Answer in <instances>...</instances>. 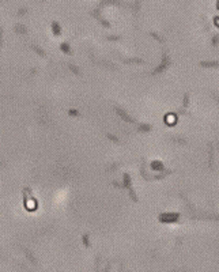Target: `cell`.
Masks as SVG:
<instances>
[{"label":"cell","instance_id":"2","mask_svg":"<svg viewBox=\"0 0 219 272\" xmlns=\"http://www.w3.org/2000/svg\"><path fill=\"white\" fill-rule=\"evenodd\" d=\"M169 65H170V59H169V56H167V55H163V59H162L161 65H159L158 68H155L152 74H159V72H162L163 70H166Z\"/></svg>","mask_w":219,"mask_h":272},{"label":"cell","instance_id":"9","mask_svg":"<svg viewBox=\"0 0 219 272\" xmlns=\"http://www.w3.org/2000/svg\"><path fill=\"white\" fill-rule=\"evenodd\" d=\"M200 65L201 67H218V63L216 61H201L200 63Z\"/></svg>","mask_w":219,"mask_h":272},{"label":"cell","instance_id":"1","mask_svg":"<svg viewBox=\"0 0 219 272\" xmlns=\"http://www.w3.org/2000/svg\"><path fill=\"white\" fill-rule=\"evenodd\" d=\"M180 219V214L178 212H165V214L159 215V220L163 223H174Z\"/></svg>","mask_w":219,"mask_h":272},{"label":"cell","instance_id":"10","mask_svg":"<svg viewBox=\"0 0 219 272\" xmlns=\"http://www.w3.org/2000/svg\"><path fill=\"white\" fill-rule=\"evenodd\" d=\"M139 129L143 131V132H150V131H151V125L150 124H140L139 125Z\"/></svg>","mask_w":219,"mask_h":272},{"label":"cell","instance_id":"16","mask_svg":"<svg viewBox=\"0 0 219 272\" xmlns=\"http://www.w3.org/2000/svg\"><path fill=\"white\" fill-rule=\"evenodd\" d=\"M68 115L70 116H76V117H78V116H79V112L75 110V109H70L68 110Z\"/></svg>","mask_w":219,"mask_h":272},{"label":"cell","instance_id":"6","mask_svg":"<svg viewBox=\"0 0 219 272\" xmlns=\"http://www.w3.org/2000/svg\"><path fill=\"white\" fill-rule=\"evenodd\" d=\"M52 30L56 35H60V34H61V27H60V25L57 23V22H53L52 23Z\"/></svg>","mask_w":219,"mask_h":272},{"label":"cell","instance_id":"15","mask_svg":"<svg viewBox=\"0 0 219 272\" xmlns=\"http://www.w3.org/2000/svg\"><path fill=\"white\" fill-rule=\"evenodd\" d=\"M108 138H109L110 140H113L114 143H120V139L117 138V136H114V135H112V134H108Z\"/></svg>","mask_w":219,"mask_h":272},{"label":"cell","instance_id":"14","mask_svg":"<svg viewBox=\"0 0 219 272\" xmlns=\"http://www.w3.org/2000/svg\"><path fill=\"white\" fill-rule=\"evenodd\" d=\"M25 253H26V256H27V258H29V260H30L31 262H37V261H35V258H34V256H33V254H31L30 252H29L27 249H25Z\"/></svg>","mask_w":219,"mask_h":272},{"label":"cell","instance_id":"17","mask_svg":"<svg viewBox=\"0 0 219 272\" xmlns=\"http://www.w3.org/2000/svg\"><path fill=\"white\" fill-rule=\"evenodd\" d=\"M1 37H3V30L0 29V46H1Z\"/></svg>","mask_w":219,"mask_h":272},{"label":"cell","instance_id":"4","mask_svg":"<svg viewBox=\"0 0 219 272\" xmlns=\"http://www.w3.org/2000/svg\"><path fill=\"white\" fill-rule=\"evenodd\" d=\"M151 169L152 170H155V172H163V163L161 162V161H152L151 162Z\"/></svg>","mask_w":219,"mask_h":272},{"label":"cell","instance_id":"12","mask_svg":"<svg viewBox=\"0 0 219 272\" xmlns=\"http://www.w3.org/2000/svg\"><path fill=\"white\" fill-rule=\"evenodd\" d=\"M68 68L72 71V74H75V75H81V71H79V68L75 67L74 64H68Z\"/></svg>","mask_w":219,"mask_h":272},{"label":"cell","instance_id":"3","mask_svg":"<svg viewBox=\"0 0 219 272\" xmlns=\"http://www.w3.org/2000/svg\"><path fill=\"white\" fill-rule=\"evenodd\" d=\"M116 112H117V115H119L124 121H127V123H133V121H135V120H133L132 117H131V116L123 109V108H116Z\"/></svg>","mask_w":219,"mask_h":272},{"label":"cell","instance_id":"11","mask_svg":"<svg viewBox=\"0 0 219 272\" xmlns=\"http://www.w3.org/2000/svg\"><path fill=\"white\" fill-rule=\"evenodd\" d=\"M82 239H83V243H85L86 248H90L91 243H90V238H89V235L87 234H83V237H82Z\"/></svg>","mask_w":219,"mask_h":272},{"label":"cell","instance_id":"5","mask_svg":"<svg viewBox=\"0 0 219 272\" xmlns=\"http://www.w3.org/2000/svg\"><path fill=\"white\" fill-rule=\"evenodd\" d=\"M60 49H61V52L67 53V55H71V53H72L71 46H70V44H68V42H61V44H60Z\"/></svg>","mask_w":219,"mask_h":272},{"label":"cell","instance_id":"13","mask_svg":"<svg viewBox=\"0 0 219 272\" xmlns=\"http://www.w3.org/2000/svg\"><path fill=\"white\" fill-rule=\"evenodd\" d=\"M15 30H16L18 33H22V34L26 33V27H25V26H22V25H16V27H15Z\"/></svg>","mask_w":219,"mask_h":272},{"label":"cell","instance_id":"7","mask_svg":"<svg viewBox=\"0 0 219 272\" xmlns=\"http://www.w3.org/2000/svg\"><path fill=\"white\" fill-rule=\"evenodd\" d=\"M31 48H33V50H35V52H37V55H40V56H42V57H45V56H46L45 50H44V49H41L40 46H37V45H34V44H33V45H31Z\"/></svg>","mask_w":219,"mask_h":272},{"label":"cell","instance_id":"8","mask_svg":"<svg viewBox=\"0 0 219 272\" xmlns=\"http://www.w3.org/2000/svg\"><path fill=\"white\" fill-rule=\"evenodd\" d=\"M123 186H125V188H128V189H131V178H129V176L125 173L124 174V180H123Z\"/></svg>","mask_w":219,"mask_h":272}]
</instances>
